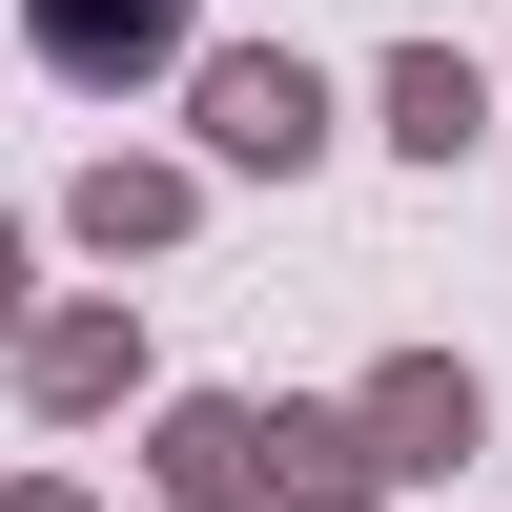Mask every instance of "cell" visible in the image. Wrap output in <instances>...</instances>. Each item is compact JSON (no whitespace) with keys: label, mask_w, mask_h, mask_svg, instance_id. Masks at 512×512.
<instances>
[{"label":"cell","mask_w":512,"mask_h":512,"mask_svg":"<svg viewBox=\"0 0 512 512\" xmlns=\"http://www.w3.org/2000/svg\"><path fill=\"white\" fill-rule=\"evenodd\" d=\"M41 41H62L82 82H123V62H164V41H185V0H41Z\"/></svg>","instance_id":"1"},{"label":"cell","mask_w":512,"mask_h":512,"mask_svg":"<svg viewBox=\"0 0 512 512\" xmlns=\"http://www.w3.org/2000/svg\"><path fill=\"white\" fill-rule=\"evenodd\" d=\"M205 123H226L246 164H287V144H308V82H287V62H226V82H205Z\"/></svg>","instance_id":"2"},{"label":"cell","mask_w":512,"mask_h":512,"mask_svg":"<svg viewBox=\"0 0 512 512\" xmlns=\"http://www.w3.org/2000/svg\"><path fill=\"white\" fill-rule=\"evenodd\" d=\"M0 287H21V267H0Z\"/></svg>","instance_id":"3"}]
</instances>
